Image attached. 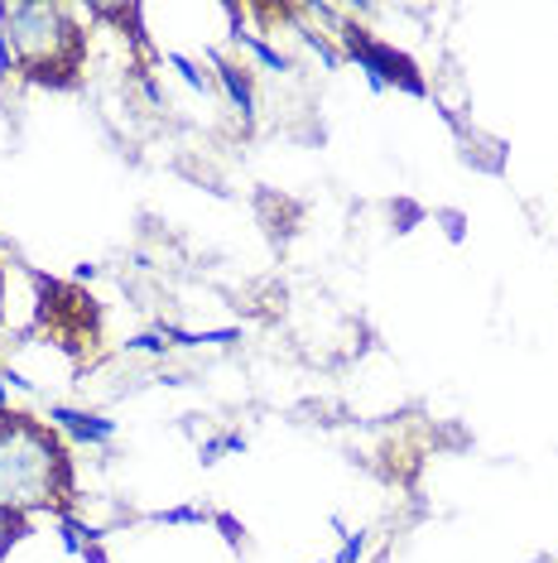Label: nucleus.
<instances>
[{"label": "nucleus", "mask_w": 558, "mask_h": 563, "mask_svg": "<svg viewBox=\"0 0 558 563\" xmlns=\"http://www.w3.org/2000/svg\"><path fill=\"white\" fill-rule=\"evenodd\" d=\"M87 40L63 5H5L0 10V58L30 82H72Z\"/></svg>", "instance_id": "obj_1"}, {"label": "nucleus", "mask_w": 558, "mask_h": 563, "mask_svg": "<svg viewBox=\"0 0 558 563\" xmlns=\"http://www.w3.org/2000/svg\"><path fill=\"white\" fill-rule=\"evenodd\" d=\"M20 534H24V520H20V510H5V506H0V559H5V549L15 544Z\"/></svg>", "instance_id": "obj_4"}, {"label": "nucleus", "mask_w": 558, "mask_h": 563, "mask_svg": "<svg viewBox=\"0 0 558 563\" xmlns=\"http://www.w3.org/2000/svg\"><path fill=\"white\" fill-rule=\"evenodd\" d=\"M40 328L58 347L68 352H92L101 338V313L97 299L78 285H63V279H40Z\"/></svg>", "instance_id": "obj_3"}, {"label": "nucleus", "mask_w": 558, "mask_h": 563, "mask_svg": "<svg viewBox=\"0 0 558 563\" xmlns=\"http://www.w3.org/2000/svg\"><path fill=\"white\" fill-rule=\"evenodd\" d=\"M72 486L68 453L44 424L30 415L0 409V506L5 510H40L58 506Z\"/></svg>", "instance_id": "obj_2"}]
</instances>
